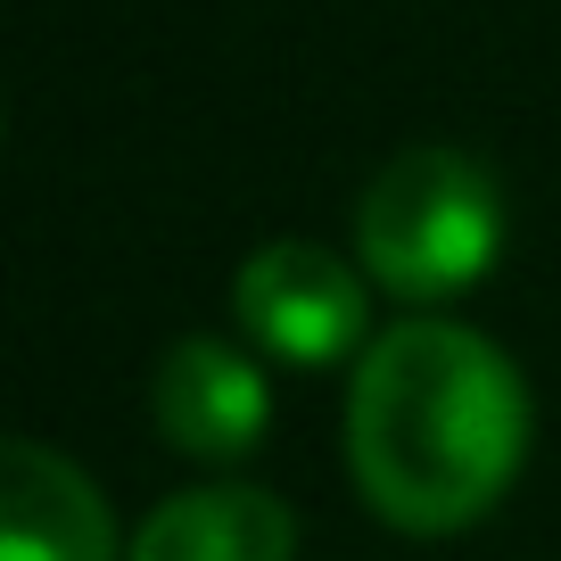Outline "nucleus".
<instances>
[{
	"instance_id": "obj_2",
	"label": "nucleus",
	"mask_w": 561,
	"mask_h": 561,
	"mask_svg": "<svg viewBox=\"0 0 561 561\" xmlns=\"http://www.w3.org/2000/svg\"><path fill=\"white\" fill-rule=\"evenodd\" d=\"M355 248H364V273L397 298H462L471 280H488L495 248H504V198H495L488 165L462 149H404L371 174Z\"/></svg>"
},
{
	"instance_id": "obj_4",
	"label": "nucleus",
	"mask_w": 561,
	"mask_h": 561,
	"mask_svg": "<svg viewBox=\"0 0 561 561\" xmlns=\"http://www.w3.org/2000/svg\"><path fill=\"white\" fill-rule=\"evenodd\" d=\"M149 404H158L165 446L191 462H240L273 421V388L231 339H174Z\"/></svg>"
},
{
	"instance_id": "obj_1",
	"label": "nucleus",
	"mask_w": 561,
	"mask_h": 561,
	"mask_svg": "<svg viewBox=\"0 0 561 561\" xmlns=\"http://www.w3.org/2000/svg\"><path fill=\"white\" fill-rule=\"evenodd\" d=\"M528 455V388L495 339L462 322H397L347 388V462L364 504L404 537L488 520Z\"/></svg>"
},
{
	"instance_id": "obj_3",
	"label": "nucleus",
	"mask_w": 561,
	"mask_h": 561,
	"mask_svg": "<svg viewBox=\"0 0 561 561\" xmlns=\"http://www.w3.org/2000/svg\"><path fill=\"white\" fill-rule=\"evenodd\" d=\"M231 306H240L248 339L273 347L280 364H339V355L364 347V280L314 240H273L240 264L231 280Z\"/></svg>"
},
{
	"instance_id": "obj_5",
	"label": "nucleus",
	"mask_w": 561,
	"mask_h": 561,
	"mask_svg": "<svg viewBox=\"0 0 561 561\" xmlns=\"http://www.w3.org/2000/svg\"><path fill=\"white\" fill-rule=\"evenodd\" d=\"M0 561H116L100 488L34 438H18L0 462Z\"/></svg>"
},
{
	"instance_id": "obj_6",
	"label": "nucleus",
	"mask_w": 561,
	"mask_h": 561,
	"mask_svg": "<svg viewBox=\"0 0 561 561\" xmlns=\"http://www.w3.org/2000/svg\"><path fill=\"white\" fill-rule=\"evenodd\" d=\"M133 561H298V520L289 504L240 479L165 495L133 537Z\"/></svg>"
}]
</instances>
